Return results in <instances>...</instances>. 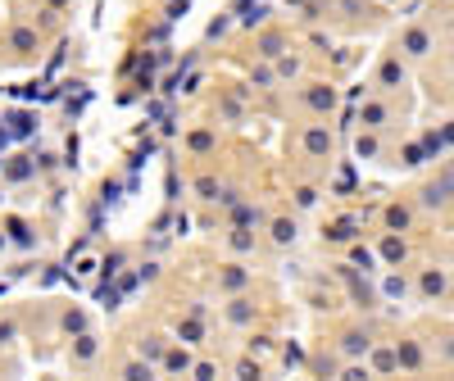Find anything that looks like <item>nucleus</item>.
Instances as JSON below:
<instances>
[{"label": "nucleus", "instance_id": "6e6552de", "mask_svg": "<svg viewBox=\"0 0 454 381\" xmlns=\"http://www.w3.org/2000/svg\"><path fill=\"white\" fill-rule=\"evenodd\" d=\"M377 259L391 263V268H400L404 259H409V245H404V231H386V236L377 240Z\"/></svg>", "mask_w": 454, "mask_h": 381}, {"label": "nucleus", "instance_id": "9b49d317", "mask_svg": "<svg viewBox=\"0 0 454 381\" xmlns=\"http://www.w3.org/2000/svg\"><path fill=\"white\" fill-rule=\"evenodd\" d=\"M386 119H391V105L386 100H377V96H368L364 105H359V127H386Z\"/></svg>", "mask_w": 454, "mask_h": 381}, {"label": "nucleus", "instance_id": "393cba45", "mask_svg": "<svg viewBox=\"0 0 454 381\" xmlns=\"http://www.w3.org/2000/svg\"><path fill=\"white\" fill-rule=\"evenodd\" d=\"M164 345H168V340H164V336H146V340H141V349H137V354H141V359H146V363H159Z\"/></svg>", "mask_w": 454, "mask_h": 381}, {"label": "nucleus", "instance_id": "2f4dec72", "mask_svg": "<svg viewBox=\"0 0 454 381\" xmlns=\"http://www.w3.org/2000/svg\"><path fill=\"white\" fill-rule=\"evenodd\" d=\"M295 205H300V209H314L318 205V191H314V186H300V191H295Z\"/></svg>", "mask_w": 454, "mask_h": 381}, {"label": "nucleus", "instance_id": "c9c22d12", "mask_svg": "<svg viewBox=\"0 0 454 381\" xmlns=\"http://www.w3.org/2000/svg\"><path fill=\"white\" fill-rule=\"evenodd\" d=\"M19 336V322H14V318H5V322H0V340H14Z\"/></svg>", "mask_w": 454, "mask_h": 381}, {"label": "nucleus", "instance_id": "6ab92c4d", "mask_svg": "<svg viewBox=\"0 0 454 381\" xmlns=\"http://www.w3.org/2000/svg\"><path fill=\"white\" fill-rule=\"evenodd\" d=\"M227 322H237V327L255 322V305H250L246 295H237V300H232V305H227Z\"/></svg>", "mask_w": 454, "mask_h": 381}, {"label": "nucleus", "instance_id": "72a5a7b5", "mask_svg": "<svg viewBox=\"0 0 454 381\" xmlns=\"http://www.w3.org/2000/svg\"><path fill=\"white\" fill-rule=\"evenodd\" d=\"M191 377H218V363H209V359L191 363Z\"/></svg>", "mask_w": 454, "mask_h": 381}, {"label": "nucleus", "instance_id": "58836bf2", "mask_svg": "<svg viewBox=\"0 0 454 381\" xmlns=\"http://www.w3.org/2000/svg\"><path fill=\"white\" fill-rule=\"evenodd\" d=\"M450 54H454V41H450Z\"/></svg>", "mask_w": 454, "mask_h": 381}, {"label": "nucleus", "instance_id": "1a4fd4ad", "mask_svg": "<svg viewBox=\"0 0 454 381\" xmlns=\"http://www.w3.org/2000/svg\"><path fill=\"white\" fill-rule=\"evenodd\" d=\"M368 372H377V377L400 372V354H395V345H373V349H368Z\"/></svg>", "mask_w": 454, "mask_h": 381}, {"label": "nucleus", "instance_id": "f8f14e48", "mask_svg": "<svg viewBox=\"0 0 454 381\" xmlns=\"http://www.w3.org/2000/svg\"><path fill=\"white\" fill-rule=\"evenodd\" d=\"M96 354H100V340L91 336V331H77V336H73V368L96 363Z\"/></svg>", "mask_w": 454, "mask_h": 381}, {"label": "nucleus", "instance_id": "e433bc0d", "mask_svg": "<svg viewBox=\"0 0 454 381\" xmlns=\"http://www.w3.org/2000/svg\"><path fill=\"white\" fill-rule=\"evenodd\" d=\"M50 5H55V10H64V5H68V0H50Z\"/></svg>", "mask_w": 454, "mask_h": 381}, {"label": "nucleus", "instance_id": "412c9836", "mask_svg": "<svg viewBox=\"0 0 454 381\" xmlns=\"http://www.w3.org/2000/svg\"><path fill=\"white\" fill-rule=\"evenodd\" d=\"M177 340L200 345V340H205V322H200V318H182V322H177Z\"/></svg>", "mask_w": 454, "mask_h": 381}, {"label": "nucleus", "instance_id": "c756f323", "mask_svg": "<svg viewBox=\"0 0 454 381\" xmlns=\"http://www.w3.org/2000/svg\"><path fill=\"white\" fill-rule=\"evenodd\" d=\"M123 377H150V363H146V359H128V363H123Z\"/></svg>", "mask_w": 454, "mask_h": 381}, {"label": "nucleus", "instance_id": "473e14b6", "mask_svg": "<svg viewBox=\"0 0 454 381\" xmlns=\"http://www.w3.org/2000/svg\"><path fill=\"white\" fill-rule=\"evenodd\" d=\"M232 223H237V227H250V223H259V214H255L250 205H241L237 214H232Z\"/></svg>", "mask_w": 454, "mask_h": 381}, {"label": "nucleus", "instance_id": "4c0bfd02", "mask_svg": "<svg viewBox=\"0 0 454 381\" xmlns=\"http://www.w3.org/2000/svg\"><path fill=\"white\" fill-rule=\"evenodd\" d=\"M286 5H304V0H286Z\"/></svg>", "mask_w": 454, "mask_h": 381}, {"label": "nucleus", "instance_id": "f3484780", "mask_svg": "<svg viewBox=\"0 0 454 381\" xmlns=\"http://www.w3.org/2000/svg\"><path fill=\"white\" fill-rule=\"evenodd\" d=\"M359 236V223L355 218H336L332 227L323 231V240H332V245H346V240H355Z\"/></svg>", "mask_w": 454, "mask_h": 381}, {"label": "nucleus", "instance_id": "a211bd4d", "mask_svg": "<svg viewBox=\"0 0 454 381\" xmlns=\"http://www.w3.org/2000/svg\"><path fill=\"white\" fill-rule=\"evenodd\" d=\"M214 145H218V132H209V127H195L186 136V150H195V154H209Z\"/></svg>", "mask_w": 454, "mask_h": 381}, {"label": "nucleus", "instance_id": "7ed1b4c3", "mask_svg": "<svg viewBox=\"0 0 454 381\" xmlns=\"http://www.w3.org/2000/svg\"><path fill=\"white\" fill-rule=\"evenodd\" d=\"M400 54H404V59H427V54H432V32L418 28V23L404 28V32H400Z\"/></svg>", "mask_w": 454, "mask_h": 381}, {"label": "nucleus", "instance_id": "f03ea898", "mask_svg": "<svg viewBox=\"0 0 454 381\" xmlns=\"http://www.w3.org/2000/svg\"><path fill=\"white\" fill-rule=\"evenodd\" d=\"M300 145H304V154H309V159H332V127H327V123H309V127H304V136H300Z\"/></svg>", "mask_w": 454, "mask_h": 381}, {"label": "nucleus", "instance_id": "f704fd0d", "mask_svg": "<svg viewBox=\"0 0 454 381\" xmlns=\"http://www.w3.org/2000/svg\"><path fill=\"white\" fill-rule=\"evenodd\" d=\"M259 372H264V368H259V363H250V359L237 363V377H259Z\"/></svg>", "mask_w": 454, "mask_h": 381}, {"label": "nucleus", "instance_id": "4be33fe9", "mask_svg": "<svg viewBox=\"0 0 454 381\" xmlns=\"http://www.w3.org/2000/svg\"><path fill=\"white\" fill-rule=\"evenodd\" d=\"M382 295H386V300H404V295H409V282H404L400 272H391V277H382Z\"/></svg>", "mask_w": 454, "mask_h": 381}, {"label": "nucleus", "instance_id": "20e7f679", "mask_svg": "<svg viewBox=\"0 0 454 381\" xmlns=\"http://www.w3.org/2000/svg\"><path fill=\"white\" fill-rule=\"evenodd\" d=\"M404 77H409V68H404V54H386L377 68V91H395L404 87Z\"/></svg>", "mask_w": 454, "mask_h": 381}, {"label": "nucleus", "instance_id": "a878e982", "mask_svg": "<svg viewBox=\"0 0 454 381\" xmlns=\"http://www.w3.org/2000/svg\"><path fill=\"white\" fill-rule=\"evenodd\" d=\"M195 196H200V200H223V186H218V177H195Z\"/></svg>", "mask_w": 454, "mask_h": 381}, {"label": "nucleus", "instance_id": "5701e85b", "mask_svg": "<svg viewBox=\"0 0 454 381\" xmlns=\"http://www.w3.org/2000/svg\"><path fill=\"white\" fill-rule=\"evenodd\" d=\"M282 50H286V37H282V32H264L259 37V54H264V59H277Z\"/></svg>", "mask_w": 454, "mask_h": 381}, {"label": "nucleus", "instance_id": "b1692460", "mask_svg": "<svg viewBox=\"0 0 454 381\" xmlns=\"http://www.w3.org/2000/svg\"><path fill=\"white\" fill-rule=\"evenodd\" d=\"M59 327H64L68 336H77V331H87V313H82V309H64V313H59Z\"/></svg>", "mask_w": 454, "mask_h": 381}, {"label": "nucleus", "instance_id": "f257e3e1", "mask_svg": "<svg viewBox=\"0 0 454 381\" xmlns=\"http://www.w3.org/2000/svg\"><path fill=\"white\" fill-rule=\"evenodd\" d=\"M300 100H304V109H309L314 119H327L341 96H336V87H327V82H304V87H300Z\"/></svg>", "mask_w": 454, "mask_h": 381}, {"label": "nucleus", "instance_id": "0eeeda50", "mask_svg": "<svg viewBox=\"0 0 454 381\" xmlns=\"http://www.w3.org/2000/svg\"><path fill=\"white\" fill-rule=\"evenodd\" d=\"M368 349H373V331H368V327L341 331V354H346V359H368Z\"/></svg>", "mask_w": 454, "mask_h": 381}, {"label": "nucleus", "instance_id": "7c9ffc66", "mask_svg": "<svg viewBox=\"0 0 454 381\" xmlns=\"http://www.w3.org/2000/svg\"><path fill=\"white\" fill-rule=\"evenodd\" d=\"M250 82H255V87H273V82H277V68H255Z\"/></svg>", "mask_w": 454, "mask_h": 381}, {"label": "nucleus", "instance_id": "aec40b11", "mask_svg": "<svg viewBox=\"0 0 454 381\" xmlns=\"http://www.w3.org/2000/svg\"><path fill=\"white\" fill-rule=\"evenodd\" d=\"M10 45H14L19 54H32L37 45H41V37H37L32 28H14V32H10Z\"/></svg>", "mask_w": 454, "mask_h": 381}, {"label": "nucleus", "instance_id": "cd10ccee", "mask_svg": "<svg viewBox=\"0 0 454 381\" xmlns=\"http://www.w3.org/2000/svg\"><path fill=\"white\" fill-rule=\"evenodd\" d=\"M373 263H377V254H373V250H364V245H355V250H350V268L373 272Z\"/></svg>", "mask_w": 454, "mask_h": 381}, {"label": "nucleus", "instance_id": "4468645a", "mask_svg": "<svg viewBox=\"0 0 454 381\" xmlns=\"http://www.w3.org/2000/svg\"><path fill=\"white\" fill-rule=\"evenodd\" d=\"M395 354H400V368H409V372H422V363H427V354H422V345L413 336L395 340Z\"/></svg>", "mask_w": 454, "mask_h": 381}, {"label": "nucleus", "instance_id": "dca6fc26", "mask_svg": "<svg viewBox=\"0 0 454 381\" xmlns=\"http://www.w3.org/2000/svg\"><path fill=\"white\" fill-rule=\"evenodd\" d=\"M355 154H359V159H377V154H382V136H377V127H359V136H355Z\"/></svg>", "mask_w": 454, "mask_h": 381}, {"label": "nucleus", "instance_id": "bb28decb", "mask_svg": "<svg viewBox=\"0 0 454 381\" xmlns=\"http://www.w3.org/2000/svg\"><path fill=\"white\" fill-rule=\"evenodd\" d=\"M277 77H300V54H277Z\"/></svg>", "mask_w": 454, "mask_h": 381}, {"label": "nucleus", "instance_id": "2eb2a0df", "mask_svg": "<svg viewBox=\"0 0 454 381\" xmlns=\"http://www.w3.org/2000/svg\"><path fill=\"white\" fill-rule=\"evenodd\" d=\"M382 223H386V231H409L413 227V205H386V214H382Z\"/></svg>", "mask_w": 454, "mask_h": 381}, {"label": "nucleus", "instance_id": "9d476101", "mask_svg": "<svg viewBox=\"0 0 454 381\" xmlns=\"http://www.w3.org/2000/svg\"><path fill=\"white\" fill-rule=\"evenodd\" d=\"M295 236H300V223H295L291 214H277V218H268V240L273 245H295Z\"/></svg>", "mask_w": 454, "mask_h": 381}, {"label": "nucleus", "instance_id": "ddd939ff", "mask_svg": "<svg viewBox=\"0 0 454 381\" xmlns=\"http://www.w3.org/2000/svg\"><path fill=\"white\" fill-rule=\"evenodd\" d=\"M250 286V272L241 268V263H223V268H218V291H246Z\"/></svg>", "mask_w": 454, "mask_h": 381}, {"label": "nucleus", "instance_id": "c85d7f7f", "mask_svg": "<svg viewBox=\"0 0 454 381\" xmlns=\"http://www.w3.org/2000/svg\"><path fill=\"white\" fill-rule=\"evenodd\" d=\"M227 240H232V250H237V254H246L250 245H255V236H250L246 227H237V231H232V236H227Z\"/></svg>", "mask_w": 454, "mask_h": 381}, {"label": "nucleus", "instance_id": "423d86ee", "mask_svg": "<svg viewBox=\"0 0 454 381\" xmlns=\"http://www.w3.org/2000/svg\"><path fill=\"white\" fill-rule=\"evenodd\" d=\"M191 345H186V340H168V345H164V354H159V372H191Z\"/></svg>", "mask_w": 454, "mask_h": 381}, {"label": "nucleus", "instance_id": "39448f33", "mask_svg": "<svg viewBox=\"0 0 454 381\" xmlns=\"http://www.w3.org/2000/svg\"><path fill=\"white\" fill-rule=\"evenodd\" d=\"M445 291H450V272H445V268L432 263V268L418 272V295H422V300H441Z\"/></svg>", "mask_w": 454, "mask_h": 381}]
</instances>
